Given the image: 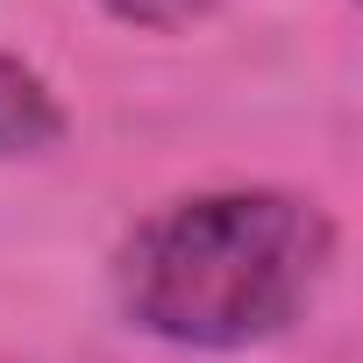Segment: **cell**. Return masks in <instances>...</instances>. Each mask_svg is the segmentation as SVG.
Segmentation results:
<instances>
[{
    "mask_svg": "<svg viewBox=\"0 0 363 363\" xmlns=\"http://www.w3.org/2000/svg\"><path fill=\"white\" fill-rule=\"evenodd\" d=\"M335 271V221L278 186L186 193L135 221L114 257L121 313L186 349H250L285 335Z\"/></svg>",
    "mask_w": 363,
    "mask_h": 363,
    "instance_id": "1",
    "label": "cell"
},
{
    "mask_svg": "<svg viewBox=\"0 0 363 363\" xmlns=\"http://www.w3.org/2000/svg\"><path fill=\"white\" fill-rule=\"evenodd\" d=\"M65 135V107L36 65L0 50V157H36Z\"/></svg>",
    "mask_w": 363,
    "mask_h": 363,
    "instance_id": "2",
    "label": "cell"
},
{
    "mask_svg": "<svg viewBox=\"0 0 363 363\" xmlns=\"http://www.w3.org/2000/svg\"><path fill=\"white\" fill-rule=\"evenodd\" d=\"M100 8L114 22H135V29H186V22H200L214 8V0H100Z\"/></svg>",
    "mask_w": 363,
    "mask_h": 363,
    "instance_id": "3",
    "label": "cell"
}]
</instances>
